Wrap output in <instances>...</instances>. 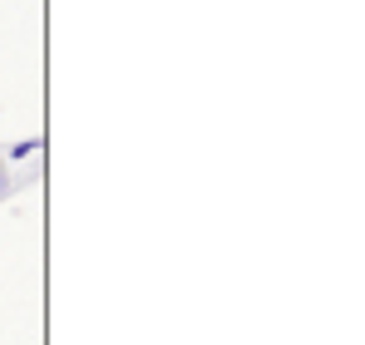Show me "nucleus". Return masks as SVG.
Returning <instances> with one entry per match:
<instances>
[{
    "label": "nucleus",
    "mask_w": 365,
    "mask_h": 345,
    "mask_svg": "<svg viewBox=\"0 0 365 345\" xmlns=\"http://www.w3.org/2000/svg\"><path fill=\"white\" fill-rule=\"evenodd\" d=\"M30 153H40V138H20V143L10 148V158H30Z\"/></svg>",
    "instance_id": "nucleus-1"
}]
</instances>
